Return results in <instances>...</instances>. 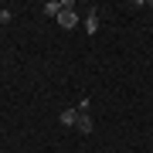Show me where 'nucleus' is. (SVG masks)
<instances>
[{
	"mask_svg": "<svg viewBox=\"0 0 153 153\" xmlns=\"http://www.w3.org/2000/svg\"><path fill=\"white\" fill-rule=\"evenodd\" d=\"M58 123H61V126H78V109H61Z\"/></svg>",
	"mask_w": 153,
	"mask_h": 153,
	"instance_id": "nucleus-3",
	"label": "nucleus"
},
{
	"mask_svg": "<svg viewBox=\"0 0 153 153\" xmlns=\"http://www.w3.org/2000/svg\"><path fill=\"white\" fill-rule=\"evenodd\" d=\"M61 10H65V0H48V4H44V17H55L58 21Z\"/></svg>",
	"mask_w": 153,
	"mask_h": 153,
	"instance_id": "nucleus-2",
	"label": "nucleus"
},
{
	"mask_svg": "<svg viewBox=\"0 0 153 153\" xmlns=\"http://www.w3.org/2000/svg\"><path fill=\"white\" fill-rule=\"evenodd\" d=\"M75 129H78V133H85V136H88V133L95 129V123H92V116H78V126H75Z\"/></svg>",
	"mask_w": 153,
	"mask_h": 153,
	"instance_id": "nucleus-5",
	"label": "nucleus"
},
{
	"mask_svg": "<svg viewBox=\"0 0 153 153\" xmlns=\"http://www.w3.org/2000/svg\"><path fill=\"white\" fill-rule=\"evenodd\" d=\"M58 24H61V27H75V24H78V10H75V7H71V0H65V10H61L58 14Z\"/></svg>",
	"mask_w": 153,
	"mask_h": 153,
	"instance_id": "nucleus-1",
	"label": "nucleus"
},
{
	"mask_svg": "<svg viewBox=\"0 0 153 153\" xmlns=\"http://www.w3.org/2000/svg\"><path fill=\"white\" fill-rule=\"evenodd\" d=\"M85 31H88V34L99 31V10H88V14H85Z\"/></svg>",
	"mask_w": 153,
	"mask_h": 153,
	"instance_id": "nucleus-4",
	"label": "nucleus"
},
{
	"mask_svg": "<svg viewBox=\"0 0 153 153\" xmlns=\"http://www.w3.org/2000/svg\"><path fill=\"white\" fill-rule=\"evenodd\" d=\"M0 10H4V7H0Z\"/></svg>",
	"mask_w": 153,
	"mask_h": 153,
	"instance_id": "nucleus-6",
	"label": "nucleus"
}]
</instances>
